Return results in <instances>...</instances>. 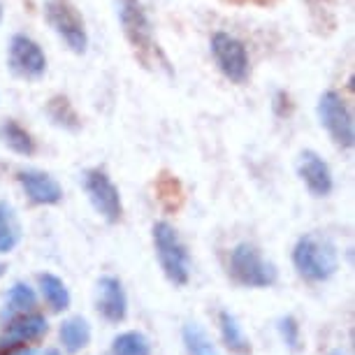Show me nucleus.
<instances>
[{"label": "nucleus", "instance_id": "4", "mask_svg": "<svg viewBox=\"0 0 355 355\" xmlns=\"http://www.w3.org/2000/svg\"><path fill=\"white\" fill-rule=\"evenodd\" d=\"M209 49L214 56V63L220 70V75L230 79L234 84H244L249 79L251 72V61L246 44L239 37H234L232 33L218 31L214 33L209 40Z\"/></svg>", "mask_w": 355, "mask_h": 355}, {"label": "nucleus", "instance_id": "22", "mask_svg": "<svg viewBox=\"0 0 355 355\" xmlns=\"http://www.w3.org/2000/svg\"><path fill=\"white\" fill-rule=\"evenodd\" d=\"M46 112H49L51 121L56 125H61V128L65 130H77L79 128V116L75 112V107L70 105L68 98H53L49 107H46Z\"/></svg>", "mask_w": 355, "mask_h": 355}, {"label": "nucleus", "instance_id": "1", "mask_svg": "<svg viewBox=\"0 0 355 355\" xmlns=\"http://www.w3.org/2000/svg\"><path fill=\"white\" fill-rule=\"evenodd\" d=\"M293 265L297 274L311 284H323L339 270V251L323 232H306L293 249Z\"/></svg>", "mask_w": 355, "mask_h": 355}, {"label": "nucleus", "instance_id": "12", "mask_svg": "<svg viewBox=\"0 0 355 355\" xmlns=\"http://www.w3.org/2000/svg\"><path fill=\"white\" fill-rule=\"evenodd\" d=\"M19 184H21V189L26 196H28L31 202H35V205L49 207V205H58L63 200L61 184H58L49 172L28 167V170L19 172Z\"/></svg>", "mask_w": 355, "mask_h": 355}, {"label": "nucleus", "instance_id": "8", "mask_svg": "<svg viewBox=\"0 0 355 355\" xmlns=\"http://www.w3.org/2000/svg\"><path fill=\"white\" fill-rule=\"evenodd\" d=\"M8 65L19 79H40L46 72V53L26 33H17L8 46Z\"/></svg>", "mask_w": 355, "mask_h": 355}, {"label": "nucleus", "instance_id": "11", "mask_svg": "<svg viewBox=\"0 0 355 355\" xmlns=\"http://www.w3.org/2000/svg\"><path fill=\"white\" fill-rule=\"evenodd\" d=\"M98 313L110 323H121L128 316V295L123 291V284L119 277L105 274L98 281Z\"/></svg>", "mask_w": 355, "mask_h": 355}, {"label": "nucleus", "instance_id": "21", "mask_svg": "<svg viewBox=\"0 0 355 355\" xmlns=\"http://www.w3.org/2000/svg\"><path fill=\"white\" fill-rule=\"evenodd\" d=\"M182 337H184V346H186V351H189V355H218L216 346H214V341L209 339V334L198 323L184 325Z\"/></svg>", "mask_w": 355, "mask_h": 355}, {"label": "nucleus", "instance_id": "5", "mask_svg": "<svg viewBox=\"0 0 355 355\" xmlns=\"http://www.w3.org/2000/svg\"><path fill=\"white\" fill-rule=\"evenodd\" d=\"M44 17L46 24L51 26L53 33L63 40L70 51L75 53L86 51V46H89V33H86L82 15H79L70 0H46Z\"/></svg>", "mask_w": 355, "mask_h": 355}, {"label": "nucleus", "instance_id": "26", "mask_svg": "<svg viewBox=\"0 0 355 355\" xmlns=\"http://www.w3.org/2000/svg\"><path fill=\"white\" fill-rule=\"evenodd\" d=\"M44 355H63V353L58 351V348H49V351H46Z\"/></svg>", "mask_w": 355, "mask_h": 355}, {"label": "nucleus", "instance_id": "20", "mask_svg": "<svg viewBox=\"0 0 355 355\" xmlns=\"http://www.w3.org/2000/svg\"><path fill=\"white\" fill-rule=\"evenodd\" d=\"M112 355H151V341L137 330L121 332L112 341Z\"/></svg>", "mask_w": 355, "mask_h": 355}, {"label": "nucleus", "instance_id": "13", "mask_svg": "<svg viewBox=\"0 0 355 355\" xmlns=\"http://www.w3.org/2000/svg\"><path fill=\"white\" fill-rule=\"evenodd\" d=\"M119 19L123 24V31L132 46L139 51H151L153 40H151V24L146 19L144 10L139 8L137 0H119Z\"/></svg>", "mask_w": 355, "mask_h": 355}, {"label": "nucleus", "instance_id": "2", "mask_svg": "<svg viewBox=\"0 0 355 355\" xmlns=\"http://www.w3.org/2000/svg\"><path fill=\"white\" fill-rule=\"evenodd\" d=\"M153 246H156L158 263L163 267L165 277L172 281L174 286H184L191 279V253L182 242L179 232L167 223V220H158L153 225Z\"/></svg>", "mask_w": 355, "mask_h": 355}, {"label": "nucleus", "instance_id": "10", "mask_svg": "<svg viewBox=\"0 0 355 355\" xmlns=\"http://www.w3.org/2000/svg\"><path fill=\"white\" fill-rule=\"evenodd\" d=\"M297 174H300V179L304 182L306 189H309L311 196H316V198L330 196L332 189H334V179H332L330 165L325 163L320 153L311 151V149L300 153Z\"/></svg>", "mask_w": 355, "mask_h": 355}, {"label": "nucleus", "instance_id": "23", "mask_svg": "<svg viewBox=\"0 0 355 355\" xmlns=\"http://www.w3.org/2000/svg\"><path fill=\"white\" fill-rule=\"evenodd\" d=\"M279 332L281 337H284L286 346L291 348V351H300V344H302V339H300V325L297 320L293 316H284L279 320Z\"/></svg>", "mask_w": 355, "mask_h": 355}, {"label": "nucleus", "instance_id": "7", "mask_svg": "<svg viewBox=\"0 0 355 355\" xmlns=\"http://www.w3.org/2000/svg\"><path fill=\"white\" fill-rule=\"evenodd\" d=\"M84 191L89 196L93 209L103 216L107 223H119L123 214L121 205V193H119L116 184L112 182V177L100 167H93L84 174Z\"/></svg>", "mask_w": 355, "mask_h": 355}, {"label": "nucleus", "instance_id": "25", "mask_svg": "<svg viewBox=\"0 0 355 355\" xmlns=\"http://www.w3.org/2000/svg\"><path fill=\"white\" fill-rule=\"evenodd\" d=\"M3 17H5V3L0 0V24H3Z\"/></svg>", "mask_w": 355, "mask_h": 355}, {"label": "nucleus", "instance_id": "6", "mask_svg": "<svg viewBox=\"0 0 355 355\" xmlns=\"http://www.w3.org/2000/svg\"><path fill=\"white\" fill-rule=\"evenodd\" d=\"M318 119L323 128L341 149H351L355 144V123L353 112L344 96L337 91H325L318 100Z\"/></svg>", "mask_w": 355, "mask_h": 355}, {"label": "nucleus", "instance_id": "9", "mask_svg": "<svg viewBox=\"0 0 355 355\" xmlns=\"http://www.w3.org/2000/svg\"><path fill=\"white\" fill-rule=\"evenodd\" d=\"M46 330H49V323H46L42 313L37 311L21 313V316L8 320L5 330L0 332V351H8V348L35 341L40 337H44Z\"/></svg>", "mask_w": 355, "mask_h": 355}, {"label": "nucleus", "instance_id": "16", "mask_svg": "<svg viewBox=\"0 0 355 355\" xmlns=\"http://www.w3.org/2000/svg\"><path fill=\"white\" fill-rule=\"evenodd\" d=\"M40 293H42L44 302L49 304L51 311L61 313L70 306V291L68 286L63 284V279H58L56 274H40Z\"/></svg>", "mask_w": 355, "mask_h": 355}, {"label": "nucleus", "instance_id": "24", "mask_svg": "<svg viewBox=\"0 0 355 355\" xmlns=\"http://www.w3.org/2000/svg\"><path fill=\"white\" fill-rule=\"evenodd\" d=\"M10 355H40L35 348H19V351H15V353H10Z\"/></svg>", "mask_w": 355, "mask_h": 355}, {"label": "nucleus", "instance_id": "27", "mask_svg": "<svg viewBox=\"0 0 355 355\" xmlns=\"http://www.w3.org/2000/svg\"><path fill=\"white\" fill-rule=\"evenodd\" d=\"M330 355H346L344 351H339V348H337V351H330Z\"/></svg>", "mask_w": 355, "mask_h": 355}, {"label": "nucleus", "instance_id": "17", "mask_svg": "<svg viewBox=\"0 0 355 355\" xmlns=\"http://www.w3.org/2000/svg\"><path fill=\"white\" fill-rule=\"evenodd\" d=\"M21 242V223L15 207L0 200V253L15 251Z\"/></svg>", "mask_w": 355, "mask_h": 355}, {"label": "nucleus", "instance_id": "18", "mask_svg": "<svg viewBox=\"0 0 355 355\" xmlns=\"http://www.w3.org/2000/svg\"><path fill=\"white\" fill-rule=\"evenodd\" d=\"M91 341V325L82 316H72L61 325V344L68 353H79Z\"/></svg>", "mask_w": 355, "mask_h": 355}, {"label": "nucleus", "instance_id": "3", "mask_svg": "<svg viewBox=\"0 0 355 355\" xmlns=\"http://www.w3.org/2000/svg\"><path fill=\"white\" fill-rule=\"evenodd\" d=\"M230 277L239 286L267 288L277 281V267L260 253L258 246L249 242L237 244L230 251Z\"/></svg>", "mask_w": 355, "mask_h": 355}, {"label": "nucleus", "instance_id": "19", "mask_svg": "<svg viewBox=\"0 0 355 355\" xmlns=\"http://www.w3.org/2000/svg\"><path fill=\"white\" fill-rule=\"evenodd\" d=\"M218 323H220V334H223V344L230 348L232 353L246 355L251 351L249 337L244 334L242 325L237 323V318H234L230 311H220Z\"/></svg>", "mask_w": 355, "mask_h": 355}, {"label": "nucleus", "instance_id": "28", "mask_svg": "<svg viewBox=\"0 0 355 355\" xmlns=\"http://www.w3.org/2000/svg\"><path fill=\"white\" fill-rule=\"evenodd\" d=\"M3 270H5V267H3V265H0V274H3Z\"/></svg>", "mask_w": 355, "mask_h": 355}, {"label": "nucleus", "instance_id": "14", "mask_svg": "<svg viewBox=\"0 0 355 355\" xmlns=\"http://www.w3.org/2000/svg\"><path fill=\"white\" fill-rule=\"evenodd\" d=\"M35 304H37L35 291H33L26 281H17V284L8 291V300H5V309L0 313V318L12 320V318L21 316V313L35 311Z\"/></svg>", "mask_w": 355, "mask_h": 355}, {"label": "nucleus", "instance_id": "15", "mask_svg": "<svg viewBox=\"0 0 355 355\" xmlns=\"http://www.w3.org/2000/svg\"><path fill=\"white\" fill-rule=\"evenodd\" d=\"M0 139L10 151L19 153V156H33L35 153V139L15 119H8V121L0 123Z\"/></svg>", "mask_w": 355, "mask_h": 355}]
</instances>
